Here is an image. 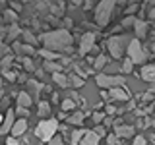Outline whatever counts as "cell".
Listing matches in <instances>:
<instances>
[{
	"instance_id": "1",
	"label": "cell",
	"mask_w": 155,
	"mask_h": 145,
	"mask_svg": "<svg viewBox=\"0 0 155 145\" xmlns=\"http://www.w3.org/2000/svg\"><path fill=\"white\" fill-rule=\"evenodd\" d=\"M41 39L45 43V48H54V50H66L72 45V35L68 29H56V31L45 33L41 35Z\"/></svg>"
},
{
	"instance_id": "2",
	"label": "cell",
	"mask_w": 155,
	"mask_h": 145,
	"mask_svg": "<svg viewBox=\"0 0 155 145\" xmlns=\"http://www.w3.org/2000/svg\"><path fill=\"white\" fill-rule=\"evenodd\" d=\"M114 6H116V0H101V2L97 4V8H95L97 25H101V27L109 25V19H110V14H113Z\"/></svg>"
},
{
	"instance_id": "3",
	"label": "cell",
	"mask_w": 155,
	"mask_h": 145,
	"mask_svg": "<svg viewBox=\"0 0 155 145\" xmlns=\"http://www.w3.org/2000/svg\"><path fill=\"white\" fill-rule=\"evenodd\" d=\"M56 130H58V122H56V120H43V122L37 126L35 134H37V137L43 139V141H51V139L54 137Z\"/></svg>"
},
{
	"instance_id": "4",
	"label": "cell",
	"mask_w": 155,
	"mask_h": 145,
	"mask_svg": "<svg viewBox=\"0 0 155 145\" xmlns=\"http://www.w3.org/2000/svg\"><path fill=\"white\" fill-rule=\"evenodd\" d=\"M124 43H126V37L124 35H114L107 41V47H109V52L113 58H120L124 52Z\"/></svg>"
},
{
	"instance_id": "5",
	"label": "cell",
	"mask_w": 155,
	"mask_h": 145,
	"mask_svg": "<svg viewBox=\"0 0 155 145\" xmlns=\"http://www.w3.org/2000/svg\"><path fill=\"white\" fill-rule=\"evenodd\" d=\"M124 83V77H120V76H109V74H99L97 76V85L99 87H118V85H122Z\"/></svg>"
},
{
	"instance_id": "6",
	"label": "cell",
	"mask_w": 155,
	"mask_h": 145,
	"mask_svg": "<svg viewBox=\"0 0 155 145\" xmlns=\"http://www.w3.org/2000/svg\"><path fill=\"white\" fill-rule=\"evenodd\" d=\"M128 58H132V62H136V64L143 62V50H142V45H140L138 39H132L128 43Z\"/></svg>"
},
{
	"instance_id": "7",
	"label": "cell",
	"mask_w": 155,
	"mask_h": 145,
	"mask_svg": "<svg viewBox=\"0 0 155 145\" xmlns=\"http://www.w3.org/2000/svg\"><path fill=\"white\" fill-rule=\"evenodd\" d=\"M95 33H84L81 37V43H80V54H85V52L93 50L95 48Z\"/></svg>"
},
{
	"instance_id": "8",
	"label": "cell",
	"mask_w": 155,
	"mask_h": 145,
	"mask_svg": "<svg viewBox=\"0 0 155 145\" xmlns=\"http://www.w3.org/2000/svg\"><path fill=\"white\" fill-rule=\"evenodd\" d=\"M14 110H8L6 116H4V122H2V130H0V134H8V132H12V128H14Z\"/></svg>"
},
{
	"instance_id": "9",
	"label": "cell",
	"mask_w": 155,
	"mask_h": 145,
	"mask_svg": "<svg viewBox=\"0 0 155 145\" xmlns=\"http://www.w3.org/2000/svg\"><path fill=\"white\" fill-rule=\"evenodd\" d=\"M109 95L113 97V101H128V97H130L128 91H126V89H120V87H113Z\"/></svg>"
},
{
	"instance_id": "10",
	"label": "cell",
	"mask_w": 155,
	"mask_h": 145,
	"mask_svg": "<svg viewBox=\"0 0 155 145\" xmlns=\"http://www.w3.org/2000/svg\"><path fill=\"white\" fill-rule=\"evenodd\" d=\"M142 77L145 81H155V64L143 66L142 68Z\"/></svg>"
},
{
	"instance_id": "11",
	"label": "cell",
	"mask_w": 155,
	"mask_h": 145,
	"mask_svg": "<svg viewBox=\"0 0 155 145\" xmlns=\"http://www.w3.org/2000/svg\"><path fill=\"white\" fill-rule=\"evenodd\" d=\"M25 130H27V122L25 120H18L16 124H14V128H12V134H14V137H18V135H23L25 134Z\"/></svg>"
},
{
	"instance_id": "12",
	"label": "cell",
	"mask_w": 155,
	"mask_h": 145,
	"mask_svg": "<svg viewBox=\"0 0 155 145\" xmlns=\"http://www.w3.org/2000/svg\"><path fill=\"white\" fill-rule=\"evenodd\" d=\"M80 145H99V135H97L95 132H87Z\"/></svg>"
},
{
	"instance_id": "13",
	"label": "cell",
	"mask_w": 155,
	"mask_h": 145,
	"mask_svg": "<svg viewBox=\"0 0 155 145\" xmlns=\"http://www.w3.org/2000/svg\"><path fill=\"white\" fill-rule=\"evenodd\" d=\"M116 137H130L134 135V128L132 126H116Z\"/></svg>"
},
{
	"instance_id": "14",
	"label": "cell",
	"mask_w": 155,
	"mask_h": 145,
	"mask_svg": "<svg viewBox=\"0 0 155 145\" xmlns=\"http://www.w3.org/2000/svg\"><path fill=\"white\" fill-rule=\"evenodd\" d=\"M31 103H33V99H31V95L29 93H25V91H21V93L18 95V105L19 106H31Z\"/></svg>"
},
{
	"instance_id": "15",
	"label": "cell",
	"mask_w": 155,
	"mask_h": 145,
	"mask_svg": "<svg viewBox=\"0 0 155 145\" xmlns=\"http://www.w3.org/2000/svg\"><path fill=\"white\" fill-rule=\"evenodd\" d=\"M45 68L47 72H52V74H58V72H62V66L60 64H56V62H52V60H45Z\"/></svg>"
},
{
	"instance_id": "16",
	"label": "cell",
	"mask_w": 155,
	"mask_h": 145,
	"mask_svg": "<svg viewBox=\"0 0 155 145\" xmlns=\"http://www.w3.org/2000/svg\"><path fill=\"white\" fill-rule=\"evenodd\" d=\"M134 27H136V35H138V37H145V33H147V23H145V21H140V19H138Z\"/></svg>"
},
{
	"instance_id": "17",
	"label": "cell",
	"mask_w": 155,
	"mask_h": 145,
	"mask_svg": "<svg viewBox=\"0 0 155 145\" xmlns=\"http://www.w3.org/2000/svg\"><path fill=\"white\" fill-rule=\"evenodd\" d=\"M52 79H54L60 87H66L68 83H70V79H68L64 74H60V72H58V74H52Z\"/></svg>"
},
{
	"instance_id": "18",
	"label": "cell",
	"mask_w": 155,
	"mask_h": 145,
	"mask_svg": "<svg viewBox=\"0 0 155 145\" xmlns=\"http://www.w3.org/2000/svg\"><path fill=\"white\" fill-rule=\"evenodd\" d=\"M87 132L85 130H76L74 134H72V145H78V143H81V139H84V135Z\"/></svg>"
},
{
	"instance_id": "19",
	"label": "cell",
	"mask_w": 155,
	"mask_h": 145,
	"mask_svg": "<svg viewBox=\"0 0 155 145\" xmlns=\"http://www.w3.org/2000/svg\"><path fill=\"white\" fill-rule=\"evenodd\" d=\"M84 112H76V114H72V116H68V122L70 124H81L84 122Z\"/></svg>"
},
{
	"instance_id": "20",
	"label": "cell",
	"mask_w": 155,
	"mask_h": 145,
	"mask_svg": "<svg viewBox=\"0 0 155 145\" xmlns=\"http://www.w3.org/2000/svg\"><path fill=\"white\" fill-rule=\"evenodd\" d=\"M107 56H103V54H99L97 56V60H95V70H101V68H105L107 66Z\"/></svg>"
},
{
	"instance_id": "21",
	"label": "cell",
	"mask_w": 155,
	"mask_h": 145,
	"mask_svg": "<svg viewBox=\"0 0 155 145\" xmlns=\"http://www.w3.org/2000/svg\"><path fill=\"white\" fill-rule=\"evenodd\" d=\"M132 58H126V60L122 62V74H130V72H132Z\"/></svg>"
},
{
	"instance_id": "22",
	"label": "cell",
	"mask_w": 155,
	"mask_h": 145,
	"mask_svg": "<svg viewBox=\"0 0 155 145\" xmlns=\"http://www.w3.org/2000/svg\"><path fill=\"white\" fill-rule=\"evenodd\" d=\"M48 110H51V106H48V103H39V116H47L48 114Z\"/></svg>"
},
{
	"instance_id": "23",
	"label": "cell",
	"mask_w": 155,
	"mask_h": 145,
	"mask_svg": "<svg viewBox=\"0 0 155 145\" xmlns=\"http://www.w3.org/2000/svg\"><path fill=\"white\" fill-rule=\"evenodd\" d=\"M39 54L45 58V60H54V58H58V54H54V52H51V50H47V48H45V50H41Z\"/></svg>"
},
{
	"instance_id": "24",
	"label": "cell",
	"mask_w": 155,
	"mask_h": 145,
	"mask_svg": "<svg viewBox=\"0 0 155 145\" xmlns=\"http://www.w3.org/2000/svg\"><path fill=\"white\" fill-rule=\"evenodd\" d=\"M136 21H138V19H136L134 16H126V18L122 19V27H130V25H136Z\"/></svg>"
},
{
	"instance_id": "25",
	"label": "cell",
	"mask_w": 155,
	"mask_h": 145,
	"mask_svg": "<svg viewBox=\"0 0 155 145\" xmlns=\"http://www.w3.org/2000/svg\"><path fill=\"white\" fill-rule=\"evenodd\" d=\"M74 106H76V103L72 99H64V101H62V110H72Z\"/></svg>"
},
{
	"instance_id": "26",
	"label": "cell",
	"mask_w": 155,
	"mask_h": 145,
	"mask_svg": "<svg viewBox=\"0 0 155 145\" xmlns=\"http://www.w3.org/2000/svg\"><path fill=\"white\" fill-rule=\"evenodd\" d=\"M23 39H25V43H27V45H29V43H31V47H33V45H35V43H37L35 35H31V33H29V31H23Z\"/></svg>"
},
{
	"instance_id": "27",
	"label": "cell",
	"mask_w": 155,
	"mask_h": 145,
	"mask_svg": "<svg viewBox=\"0 0 155 145\" xmlns=\"http://www.w3.org/2000/svg\"><path fill=\"white\" fill-rule=\"evenodd\" d=\"M114 72H122V66H118V64H110L109 68H107V74H109V76H113Z\"/></svg>"
},
{
	"instance_id": "28",
	"label": "cell",
	"mask_w": 155,
	"mask_h": 145,
	"mask_svg": "<svg viewBox=\"0 0 155 145\" xmlns=\"http://www.w3.org/2000/svg\"><path fill=\"white\" fill-rule=\"evenodd\" d=\"M70 81H72V85H74V87H81V85H84V77H78V76H72Z\"/></svg>"
},
{
	"instance_id": "29",
	"label": "cell",
	"mask_w": 155,
	"mask_h": 145,
	"mask_svg": "<svg viewBox=\"0 0 155 145\" xmlns=\"http://www.w3.org/2000/svg\"><path fill=\"white\" fill-rule=\"evenodd\" d=\"M4 77H6L8 81H16V79H18L16 72H8V70H4Z\"/></svg>"
},
{
	"instance_id": "30",
	"label": "cell",
	"mask_w": 155,
	"mask_h": 145,
	"mask_svg": "<svg viewBox=\"0 0 155 145\" xmlns=\"http://www.w3.org/2000/svg\"><path fill=\"white\" fill-rule=\"evenodd\" d=\"M12 60H14V56H12V54L4 56V60H2V68H4V70H8V66L12 64Z\"/></svg>"
},
{
	"instance_id": "31",
	"label": "cell",
	"mask_w": 155,
	"mask_h": 145,
	"mask_svg": "<svg viewBox=\"0 0 155 145\" xmlns=\"http://www.w3.org/2000/svg\"><path fill=\"white\" fill-rule=\"evenodd\" d=\"M116 134H110V135H107V145H118V141H116Z\"/></svg>"
},
{
	"instance_id": "32",
	"label": "cell",
	"mask_w": 155,
	"mask_h": 145,
	"mask_svg": "<svg viewBox=\"0 0 155 145\" xmlns=\"http://www.w3.org/2000/svg\"><path fill=\"white\" fill-rule=\"evenodd\" d=\"M23 66H25V70H27V72H33V70H35V68H33L31 58H23Z\"/></svg>"
},
{
	"instance_id": "33",
	"label": "cell",
	"mask_w": 155,
	"mask_h": 145,
	"mask_svg": "<svg viewBox=\"0 0 155 145\" xmlns=\"http://www.w3.org/2000/svg\"><path fill=\"white\" fill-rule=\"evenodd\" d=\"M18 35H19V27H18V25H12V27H10V37L16 39Z\"/></svg>"
},
{
	"instance_id": "34",
	"label": "cell",
	"mask_w": 155,
	"mask_h": 145,
	"mask_svg": "<svg viewBox=\"0 0 155 145\" xmlns=\"http://www.w3.org/2000/svg\"><path fill=\"white\" fill-rule=\"evenodd\" d=\"M48 145H62V135H54V137L48 141Z\"/></svg>"
},
{
	"instance_id": "35",
	"label": "cell",
	"mask_w": 155,
	"mask_h": 145,
	"mask_svg": "<svg viewBox=\"0 0 155 145\" xmlns=\"http://www.w3.org/2000/svg\"><path fill=\"white\" fill-rule=\"evenodd\" d=\"M134 145H147V141H145L143 135H138V137L134 139Z\"/></svg>"
},
{
	"instance_id": "36",
	"label": "cell",
	"mask_w": 155,
	"mask_h": 145,
	"mask_svg": "<svg viewBox=\"0 0 155 145\" xmlns=\"http://www.w3.org/2000/svg\"><path fill=\"white\" fill-rule=\"evenodd\" d=\"M103 118H105V112H95L93 114V120H95V122H103Z\"/></svg>"
},
{
	"instance_id": "37",
	"label": "cell",
	"mask_w": 155,
	"mask_h": 145,
	"mask_svg": "<svg viewBox=\"0 0 155 145\" xmlns=\"http://www.w3.org/2000/svg\"><path fill=\"white\" fill-rule=\"evenodd\" d=\"M16 112H18V114H21V116H27V114H29V110L25 108V106H18Z\"/></svg>"
},
{
	"instance_id": "38",
	"label": "cell",
	"mask_w": 155,
	"mask_h": 145,
	"mask_svg": "<svg viewBox=\"0 0 155 145\" xmlns=\"http://www.w3.org/2000/svg\"><path fill=\"white\" fill-rule=\"evenodd\" d=\"M95 134L99 135V137H101V135H105V128H103V126H97V128H95Z\"/></svg>"
},
{
	"instance_id": "39",
	"label": "cell",
	"mask_w": 155,
	"mask_h": 145,
	"mask_svg": "<svg viewBox=\"0 0 155 145\" xmlns=\"http://www.w3.org/2000/svg\"><path fill=\"white\" fill-rule=\"evenodd\" d=\"M12 8L16 10V12H21V4L19 2H12Z\"/></svg>"
},
{
	"instance_id": "40",
	"label": "cell",
	"mask_w": 155,
	"mask_h": 145,
	"mask_svg": "<svg viewBox=\"0 0 155 145\" xmlns=\"http://www.w3.org/2000/svg\"><path fill=\"white\" fill-rule=\"evenodd\" d=\"M136 10H138V6H136V4H132V6H128V16H132V14L136 12Z\"/></svg>"
},
{
	"instance_id": "41",
	"label": "cell",
	"mask_w": 155,
	"mask_h": 145,
	"mask_svg": "<svg viewBox=\"0 0 155 145\" xmlns=\"http://www.w3.org/2000/svg\"><path fill=\"white\" fill-rule=\"evenodd\" d=\"M6 145H18V139H16V137H8Z\"/></svg>"
},
{
	"instance_id": "42",
	"label": "cell",
	"mask_w": 155,
	"mask_h": 145,
	"mask_svg": "<svg viewBox=\"0 0 155 145\" xmlns=\"http://www.w3.org/2000/svg\"><path fill=\"white\" fill-rule=\"evenodd\" d=\"M6 19H16V14H14V12H10V10H8V12H6Z\"/></svg>"
},
{
	"instance_id": "43",
	"label": "cell",
	"mask_w": 155,
	"mask_h": 145,
	"mask_svg": "<svg viewBox=\"0 0 155 145\" xmlns=\"http://www.w3.org/2000/svg\"><path fill=\"white\" fill-rule=\"evenodd\" d=\"M107 112H109V114H114L116 108H114V106H107Z\"/></svg>"
},
{
	"instance_id": "44",
	"label": "cell",
	"mask_w": 155,
	"mask_h": 145,
	"mask_svg": "<svg viewBox=\"0 0 155 145\" xmlns=\"http://www.w3.org/2000/svg\"><path fill=\"white\" fill-rule=\"evenodd\" d=\"M64 23H66V27H70V25H72V19H70V18H66V19H64Z\"/></svg>"
},
{
	"instance_id": "45",
	"label": "cell",
	"mask_w": 155,
	"mask_h": 145,
	"mask_svg": "<svg viewBox=\"0 0 155 145\" xmlns=\"http://www.w3.org/2000/svg\"><path fill=\"white\" fill-rule=\"evenodd\" d=\"M72 2H74V4H78V6H80V4H81V0H72Z\"/></svg>"
},
{
	"instance_id": "46",
	"label": "cell",
	"mask_w": 155,
	"mask_h": 145,
	"mask_svg": "<svg viewBox=\"0 0 155 145\" xmlns=\"http://www.w3.org/2000/svg\"><path fill=\"white\" fill-rule=\"evenodd\" d=\"M21 2H29V0H21Z\"/></svg>"
},
{
	"instance_id": "47",
	"label": "cell",
	"mask_w": 155,
	"mask_h": 145,
	"mask_svg": "<svg viewBox=\"0 0 155 145\" xmlns=\"http://www.w3.org/2000/svg\"><path fill=\"white\" fill-rule=\"evenodd\" d=\"M153 50H155V45H153Z\"/></svg>"
},
{
	"instance_id": "48",
	"label": "cell",
	"mask_w": 155,
	"mask_h": 145,
	"mask_svg": "<svg viewBox=\"0 0 155 145\" xmlns=\"http://www.w3.org/2000/svg\"><path fill=\"white\" fill-rule=\"evenodd\" d=\"M39 2H43V0H39Z\"/></svg>"
}]
</instances>
